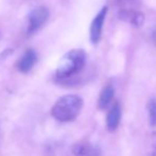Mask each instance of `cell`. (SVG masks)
<instances>
[{
	"label": "cell",
	"instance_id": "cell-2",
	"mask_svg": "<svg viewBox=\"0 0 156 156\" xmlns=\"http://www.w3.org/2000/svg\"><path fill=\"white\" fill-rule=\"evenodd\" d=\"M83 100L74 94H67L60 97L52 106L51 115L58 122H71L80 115Z\"/></svg>",
	"mask_w": 156,
	"mask_h": 156
},
{
	"label": "cell",
	"instance_id": "cell-3",
	"mask_svg": "<svg viewBox=\"0 0 156 156\" xmlns=\"http://www.w3.org/2000/svg\"><path fill=\"white\" fill-rule=\"evenodd\" d=\"M49 10L46 6H36L28 15L27 32L29 36L38 31L49 18Z\"/></svg>",
	"mask_w": 156,
	"mask_h": 156
},
{
	"label": "cell",
	"instance_id": "cell-5",
	"mask_svg": "<svg viewBox=\"0 0 156 156\" xmlns=\"http://www.w3.org/2000/svg\"><path fill=\"white\" fill-rule=\"evenodd\" d=\"M37 62V54L33 49H27L17 60L16 69L20 73H29Z\"/></svg>",
	"mask_w": 156,
	"mask_h": 156
},
{
	"label": "cell",
	"instance_id": "cell-10",
	"mask_svg": "<svg viewBox=\"0 0 156 156\" xmlns=\"http://www.w3.org/2000/svg\"><path fill=\"white\" fill-rule=\"evenodd\" d=\"M149 123L151 126H156V98H152L148 103Z\"/></svg>",
	"mask_w": 156,
	"mask_h": 156
},
{
	"label": "cell",
	"instance_id": "cell-11",
	"mask_svg": "<svg viewBox=\"0 0 156 156\" xmlns=\"http://www.w3.org/2000/svg\"><path fill=\"white\" fill-rule=\"evenodd\" d=\"M116 1H117V4L120 8H126L127 4L132 3V2L136 1V0H116Z\"/></svg>",
	"mask_w": 156,
	"mask_h": 156
},
{
	"label": "cell",
	"instance_id": "cell-1",
	"mask_svg": "<svg viewBox=\"0 0 156 156\" xmlns=\"http://www.w3.org/2000/svg\"><path fill=\"white\" fill-rule=\"evenodd\" d=\"M86 54L83 49H71L63 56L55 71V77L61 81L76 76L85 67Z\"/></svg>",
	"mask_w": 156,
	"mask_h": 156
},
{
	"label": "cell",
	"instance_id": "cell-14",
	"mask_svg": "<svg viewBox=\"0 0 156 156\" xmlns=\"http://www.w3.org/2000/svg\"><path fill=\"white\" fill-rule=\"evenodd\" d=\"M0 38H1V34H0Z\"/></svg>",
	"mask_w": 156,
	"mask_h": 156
},
{
	"label": "cell",
	"instance_id": "cell-7",
	"mask_svg": "<svg viewBox=\"0 0 156 156\" xmlns=\"http://www.w3.org/2000/svg\"><path fill=\"white\" fill-rule=\"evenodd\" d=\"M121 120V106L118 102L112 105L106 116V128L108 131H115L118 128Z\"/></svg>",
	"mask_w": 156,
	"mask_h": 156
},
{
	"label": "cell",
	"instance_id": "cell-4",
	"mask_svg": "<svg viewBox=\"0 0 156 156\" xmlns=\"http://www.w3.org/2000/svg\"><path fill=\"white\" fill-rule=\"evenodd\" d=\"M107 6H103L100 11L98 12V14L94 16V18L93 19L90 24V28H89V39L90 42L94 45L100 42L101 36H102V29H103V25H104V21L105 17L107 14Z\"/></svg>",
	"mask_w": 156,
	"mask_h": 156
},
{
	"label": "cell",
	"instance_id": "cell-6",
	"mask_svg": "<svg viewBox=\"0 0 156 156\" xmlns=\"http://www.w3.org/2000/svg\"><path fill=\"white\" fill-rule=\"evenodd\" d=\"M118 18L129 23L134 27H140L144 21V15L139 11L133 10L131 8H120L118 11Z\"/></svg>",
	"mask_w": 156,
	"mask_h": 156
},
{
	"label": "cell",
	"instance_id": "cell-8",
	"mask_svg": "<svg viewBox=\"0 0 156 156\" xmlns=\"http://www.w3.org/2000/svg\"><path fill=\"white\" fill-rule=\"evenodd\" d=\"M114 95H115V89L112 85H107L101 91L100 95L98 98V108L101 110L108 108L112 105L114 100Z\"/></svg>",
	"mask_w": 156,
	"mask_h": 156
},
{
	"label": "cell",
	"instance_id": "cell-9",
	"mask_svg": "<svg viewBox=\"0 0 156 156\" xmlns=\"http://www.w3.org/2000/svg\"><path fill=\"white\" fill-rule=\"evenodd\" d=\"M73 153L76 156H94L96 154V150L90 144L81 142L73 146Z\"/></svg>",
	"mask_w": 156,
	"mask_h": 156
},
{
	"label": "cell",
	"instance_id": "cell-13",
	"mask_svg": "<svg viewBox=\"0 0 156 156\" xmlns=\"http://www.w3.org/2000/svg\"><path fill=\"white\" fill-rule=\"evenodd\" d=\"M152 42H153V44L156 46V26L152 31Z\"/></svg>",
	"mask_w": 156,
	"mask_h": 156
},
{
	"label": "cell",
	"instance_id": "cell-12",
	"mask_svg": "<svg viewBox=\"0 0 156 156\" xmlns=\"http://www.w3.org/2000/svg\"><path fill=\"white\" fill-rule=\"evenodd\" d=\"M152 156H156V135L154 136V140H153V150H152Z\"/></svg>",
	"mask_w": 156,
	"mask_h": 156
}]
</instances>
